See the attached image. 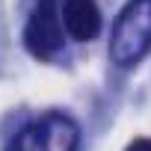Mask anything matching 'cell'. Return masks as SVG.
Returning a JSON list of instances; mask_svg holds the SVG:
<instances>
[{"instance_id": "cell-1", "label": "cell", "mask_w": 151, "mask_h": 151, "mask_svg": "<svg viewBox=\"0 0 151 151\" xmlns=\"http://www.w3.org/2000/svg\"><path fill=\"white\" fill-rule=\"evenodd\" d=\"M151 50V0H127L110 30V62L133 68Z\"/></svg>"}, {"instance_id": "cell-2", "label": "cell", "mask_w": 151, "mask_h": 151, "mask_svg": "<svg viewBox=\"0 0 151 151\" xmlns=\"http://www.w3.org/2000/svg\"><path fill=\"white\" fill-rule=\"evenodd\" d=\"M80 127L74 119L62 113H47L39 122H30L24 130L15 133L9 151H77Z\"/></svg>"}, {"instance_id": "cell-3", "label": "cell", "mask_w": 151, "mask_h": 151, "mask_svg": "<svg viewBox=\"0 0 151 151\" xmlns=\"http://www.w3.org/2000/svg\"><path fill=\"white\" fill-rule=\"evenodd\" d=\"M62 15L56 9V0H39L30 12V21L24 27V45L33 56L47 59L62 47Z\"/></svg>"}, {"instance_id": "cell-4", "label": "cell", "mask_w": 151, "mask_h": 151, "mask_svg": "<svg viewBox=\"0 0 151 151\" xmlns=\"http://www.w3.org/2000/svg\"><path fill=\"white\" fill-rule=\"evenodd\" d=\"M65 33L77 42H92L101 33V9L95 0H62Z\"/></svg>"}, {"instance_id": "cell-5", "label": "cell", "mask_w": 151, "mask_h": 151, "mask_svg": "<svg viewBox=\"0 0 151 151\" xmlns=\"http://www.w3.org/2000/svg\"><path fill=\"white\" fill-rule=\"evenodd\" d=\"M127 151H151V139H136L127 145Z\"/></svg>"}]
</instances>
